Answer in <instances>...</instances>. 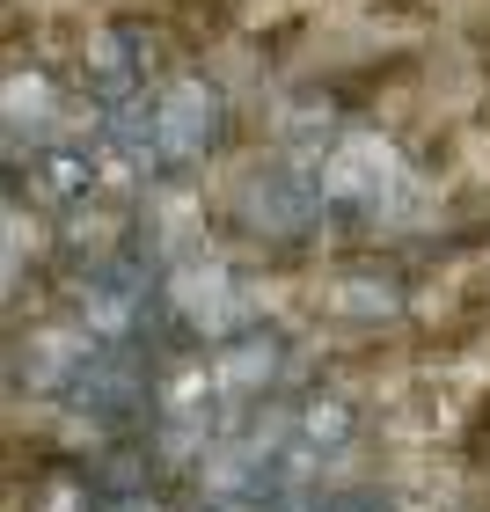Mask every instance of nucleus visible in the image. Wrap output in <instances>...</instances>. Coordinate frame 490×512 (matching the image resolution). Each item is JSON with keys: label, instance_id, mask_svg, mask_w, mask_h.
Instances as JSON below:
<instances>
[{"label": "nucleus", "instance_id": "obj_1", "mask_svg": "<svg viewBox=\"0 0 490 512\" xmlns=\"http://www.w3.org/2000/svg\"><path fill=\"white\" fill-rule=\"evenodd\" d=\"M220 139H227V103H220V88L198 81V74L161 81L154 96H139L125 110H103V147L118 154L132 176H154V183L205 169V154H213Z\"/></svg>", "mask_w": 490, "mask_h": 512}, {"label": "nucleus", "instance_id": "obj_2", "mask_svg": "<svg viewBox=\"0 0 490 512\" xmlns=\"http://www.w3.org/2000/svg\"><path fill=\"white\" fill-rule=\"evenodd\" d=\"M308 169L322 183L330 220H344V227H381V220H395L410 205V169H403V154H395L381 132H359V125L330 132Z\"/></svg>", "mask_w": 490, "mask_h": 512}, {"label": "nucleus", "instance_id": "obj_3", "mask_svg": "<svg viewBox=\"0 0 490 512\" xmlns=\"http://www.w3.org/2000/svg\"><path fill=\"white\" fill-rule=\"evenodd\" d=\"M161 300H169V322L198 344H235L256 330V286L220 256H176L161 278Z\"/></svg>", "mask_w": 490, "mask_h": 512}, {"label": "nucleus", "instance_id": "obj_4", "mask_svg": "<svg viewBox=\"0 0 490 512\" xmlns=\"http://www.w3.org/2000/svg\"><path fill=\"white\" fill-rule=\"evenodd\" d=\"M161 278L139 249H110L96 271H88L81 286V330L96 344H125V352H139V337L154 330V315H169V300H161Z\"/></svg>", "mask_w": 490, "mask_h": 512}, {"label": "nucleus", "instance_id": "obj_5", "mask_svg": "<svg viewBox=\"0 0 490 512\" xmlns=\"http://www.w3.org/2000/svg\"><path fill=\"white\" fill-rule=\"evenodd\" d=\"M330 220L322 205V183L308 161H256L235 183V227L256 242H308L315 227Z\"/></svg>", "mask_w": 490, "mask_h": 512}, {"label": "nucleus", "instance_id": "obj_6", "mask_svg": "<svg viewBox=\"0 0 490 512\" xmlns=\"http://www.w3.org/2000/svg\"><path fill=\"white\" fill-rule=\"evenodd\" d=\"M74 417H88V425H139L147 417V403H154V374H147V359L139 352H125V344H96V352L81 359V374L66 381V395H59Z\"/></svg>", "mask_w": 490, "mask_h": 512}, {"label": "nucleus", "instance_id": "obj_7", "mask_svg": "<svg viewBox=\"0 0 490 512\" xmlns=\"http://www.w3.org/2000/svg\"><path fill=\"white\" fill-rule=\"evenodd\" d=\"M147 66H154V37L132 30V22H110V30H96L81 44V88L103 110H125L147 96Z\"/></svg>", "mask_w": 490, "mask_h": 512}, {"label": "nucleus", "instance_id": "obj_8", "mask_svg": "<svg viewBox=\"0 0 490 512\" xmlns=\"http://www.w3.org/2000/svg\"><path fill=\"white\" fill-rule=\"evenodd\" d=\"M52 147V88H44L37 66H15L8 74V169L22 176V154H44Z\"/></svg>", "mask_w": 490, "mask_h": 512}, {"label": "nucleus", "instance_id": "obj_9", "mask_svg": "<svg viewBox=\"0 0 490 512\" xmlns=\"http://www.w3.org/2000/svg\"><path fill=\"white\" fill-rule=\"evenodd\" d=\"M22 183H30V198L37 205H88L96 198V161H88V147H74V139H52L30 169H22Z\"/></svg>", "mask_w": 490, "mask_h": 512}, {"label": "nucleus", "instance_id": "obj_10", "mask_svg": "<svg viewBox=\"0 0 490 512\" xmlns=\"http://www.w3.org/2000/svg\"><path fill=\"white\" fill-rule=\"evenodd\" d=\"M300 512H388V491H322V498H300Z\"/></svg>", "mask_w": 490, "mask_h": 512}]
</instances>
